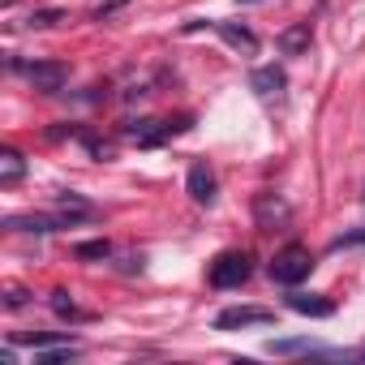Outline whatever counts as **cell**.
Masks as SVG:
<instances>
[{
	"instance_id": "obj_13",
	"label": "cell",
	"mask_w": 365,
	"mask_h": 365,
	"mask_svg": "<svg viewBox=\"0 0 365 365\" xmlns=\"http://www.w3.org/2000/svg\"><path fill=\"white\" fill-rule=\"evenodd\" d=\"M73 254H78L82 262H99V258H112V245H108L103 237H99V241H78Z\"/></svg>"
},
{
	"instance_id": "obj_16",
	"label": "cell",
	"mask_w": 365,
	"mask_h": 365,
	"mask_svg": "<svg viewBox=\"0 0 365 365\" xmlns=\"http://www.w3.org/2000/svg\"><path fill=\"white\" fill-rule=\"evenodd\" d=\"M78 138H82V146L91 150V159H112V146H108L103 138H95V133H86V129H82Z\"/></svg>"
},
{
	"instance_id": "obj_3",
	"label": "cell",
	"mask_w": 365,
	"mask_h": 365,
	"mask_svg": "<svg viewBox=\"0 0 365 365\" xmlns=\"http://www.w3.org/2000/svg\"><path fill=\"white\" fill-rule=\"evenodd\" d=\"M185 129H190V116H180V120H129L125 138L138 142V146H163L168 138L185 133Z\"/></svg>"
},
{
	"instance_id": "obj_5",
	"label": "cell",
	"mask_w": 365,
	"mask_h": 365,
	"mask_svg": "<svg viewBox=\"0 0 365 365\" xmlns=\"http://www.w3.org/2000/svg\"><path fill=\"white\" fill-rule=\"evenodd\" d=\"M267 322H275V314H271V309H262V305H232V309H220V314H215V331L267 327Z\"/></svg>"
},
{
	"instance_id": "obj_17",
	"label": "cell",
	"mask_w": 365,
	"mask_h": 365,
	"mask_svg": "<svg viewBox=\"0 0 365 365\" xmlns=\"http://www.w3.org/2000/svg\"><path fill=\"white\" fill-rule=\"evenodd\" d=\"M356 245H365V228H348V232H339V237L331 241L335 254H339V250H356Z\"/></svg>"
},
{
	"instance_id": "obj_12",
	"label": "cell",
	"mask_w": 365,
	"mask_h": 365,
	"mask_svg": "<svg viewBox=\"0 0 365 365\" xmlns=\"http://www.w3.org/2000/svg\"><path fill=\"white\" fill-rule=\"evenodd\" d=\"M22 172H26V159H22L18 150H5V155H0V185H5V190L18 185Z\"/></svg>"
},
{
	"instance_id": "obj_7",
	"label": "cell",
	"mask_w": 365,
	"mask_h": 365,
	"mask_svg": "<svg viewBox=\"0 0 365 365\" xmlns=\"http://www.w3.org/2000/svg\"><path fill=\"white\" fill-rule=\"evenodd\" d=\"M284 301H288V309H297L305 318H331L335 314V301L322 297V292H288Z\"/></svg>"
},
{
	"instance_id": "obj_20",
	"label": "cell",
	"mask_w": 365,
	"mask_h": 365,
	"mask_svg": "<svg viewBox=\"0 0 365 365\" xmlns=\"http://www.w3.org/2000/svg\"><path fill=\"white\" fill-rule=\"evenodd\" d=\"M125 5H129V0H103V5L95 9V22H112V18H116Z\"/></svg>"
},
{
	"instance_id": "obj_9",
	"label": "cell",
	"mask_w": 365,
	"mask_h": 365,
	"mask_svg": "<svg viewBox=\"0 0 365 365\" xmlns=\"http://www.w3.org/2000/svg\"><path fill=\"white\" fill-rule=\"evenodd\" d=\"M215 31H220V39H224L228 48H237V52H258V35H254L250 26H241V22H215Z\"/></svg>"
},
{
	"instance_id": "obj_14",
	"label": "cell",
	"mask_w": 365,
	"mask_h": 365,
	"mask_svg": "<svg viewBox=\"0 0 365 365\" xmlns=\"http://www.w3.org/2000/svg\"><path fill=\"white\" fill-rule=\"evenodd\" d=\"M61 22H69V9H39V14H31V18H26V26H35V31L61 26Z\"/></svg>"
},
{
	"instance_id": "obj_24",
	"label": "cell",
	"mask_w": 365,
	"mask_h": 365,
	"mask_svg": "<svg viewBox=\"0 0 365 365\" xmlns=\"http://www.w3.org/2000/svg\"><path fill=\"white\" fill-rule=\"evenodd\" d=\"M361 202H365V185H361Z\"/></svg>"
},
{
	"instance_id": "obj_2",
	"label": "cell",
	"mask_w": 365,
	"mask_h": 365,
	"mask_svg": "<svg viewBox=\"0 0 365 365\" xmlns=\"http://www.w3.org/2000/svg\"><path fill=\"white\" fill-rule=\"evenodd\" d=\"M250 271H254V262H250L245 250H224V254L211 262L207 279H211V288H241V284L250 279Z\"/></svg>"
},
{
	"instance_id": "obj_4",
	"label": "cell",
	"mask_w": 365,
	"mask_h": 365,
	"mask_svg": "<svg viewBox=\"0 0 365 365\" xmlns=\"http://www.w3.org/2000/svg\"><path fill=\"white\" fill-rule=\"evenodd\" d=\"M26 78L39 95H61L69 82V65L65 61H35V65H26Z\"/></svg>"
},
{
	"instance_id": "obj_23",
	"label": "cell",
	"mask_w": 365,
	"mask_h": 365,
	"mask_svg": "<svg viewBox=\"0 0 365 365\" xmlns=\"http://www.w3.org/2000/svg\"><path fill=\"white\" fill-rule=\"evenodd\" d=\"M0 5H5V9H9V5H14V0H0Z\"/></svg>"
},
{
	"instance_id": "obj_8",
	"label": "cell",
	"mask_w": 365,
	"mask_h": 365,
	"mask_svg": "<svg viewBox=\"0 0 365 365\" xmlns=\"http://www.w3.org/2000/svg\"><path fill=\"white\" fill-rule=\"evenodd\" d=\"M279 52L284 56H301V52H309V43H314V31H309V22H292V26H284L279 31Z\"/></svg>"
},
{
	"instance_id": "obj_21",
	"label": "cell",
	"mask_w": 365,
	"mask_h": 365,
	"mask_svg": "<svg viewBox=\"0 0 365 365\" xmlns=\"http://www.w3.org/2000/svg\"><path fill=\"white\" fill-rule=\"evenodd\" d=\"M26 301H31V292H26V288H9V292H5V305H9V309H22Z\"/></svg>"
},
{
	"instance_id": "obj_19",
	"label": "cell",
	"mask_w": 365,
	"mask_h": 365,
	"mask_svg": "<svg viewBox=\"0 0 365 365\" xmlns=\"http://www.w3.org/2000/svg\"><path fill=\"white\" fill-rule=\"evenodd\" d=\"M56 207H73V211H95L82 194H73V190H65V194H56Z\"/></svg>"
},
{
	"instance_id": "obj_6",
	"label": "cell",
	"mask_w": 365,
	"mask_h": 365,
	"mask_svg": "<svg viewBox=\"0 0 365 365\" xmlns=\"http://www.w3.org/2000/svg\"><path fill=\"white\" fill-rule=\"evenodd\" d=\"M185 190H190V198L198 202V207H215V172L207 168V163H194L190 168V176H185Z\"/></svg>"
},
{
	"instance_id": "obj_10",
	"label": "cell",
	"mask_w": 365,
	"mask_h": 365,
	"mask_svg": "<svg viewBox=\"0 0 365 365\" xmlns=\"http://www.w3.org/2000/svg\"><path fill=\"white\" fill-rule=\"evenodd\" d=\"M254 215H258V224L262 228H275V224H288V202H279L275 194H258V202H254Z\"/></svg>"
},
{
	"instance_id": "obj_11",
	"label": "cell",
	"mask_w": 365,
	"mask_h": 365,
	"mask_svg": "<svg viewBox=\"0 0 365 365\" xmlns=\"http://www.w3.org/2000/svg\"><path fill=\"white\" fill-rule=\"evenodd\" d=\"M250 86H254V95L271 99V95H279V91H284V69L262 65V69H254V73H250Z\"/></svg>"
},
{
	"instance_id": "obj_1",
	"label": "cell",
	"mask_w": 365,
	"mask_h": 365,
	"mask_svg": "<svg viewBox=\"0 0 365 365\" xmlns=\"http://www.w3.org/2000/svg\"><path fill=\"white\" fill-rule=\"evenodd\" d=\"M309 271H314V254H309L305 245H284V250L271 258V279L284 284V288H297Z\"/></svg>"
},
{
	"instance_id": "obj_22",
	"label": "cell",
	"mask_w": 365,
	"mask_h": 365,
	"mask_svg": "<svg viewBox=\"0 0 365 365\" xmlns=\"http://www.w3.org/2000/svg\"><path fill=\"white\" fill-rule=\"evenodd\" d=\"M241 5H262V0H241Z\"/></svg>"
},
{
	"instance_id": "obj_15",
	"label": "cell",
	"mask_w": 365,
	"mask_h": 365,
	"mask_svg": "<svg viewBox=\"0 0 365 365\" xmlns=\"http://www.w3.org/2000/svg\"><path fill=\"white\" fill-rule=\"evenodd\" d=\"M267 352H275V356H292V352H318V348H314L309 339H271Z\"/></svg>"
},
{
	"instance_id": "obj_18",
	"label": "cell",
	"mask_w": 365,
	"mask_h": 365,
	"mask_svg": "<svg viewBox=\"0 0 365 365\" xmlns=\"http://www.w3.org/2000/svg\"><path fill=\"white\" fill-rule=\"evenodd\" d=\"M52 309H56L61 318H78V305H73L69 292H52Z\"/></svg>"
}]
</instances>
